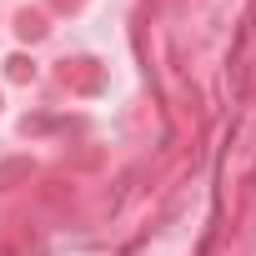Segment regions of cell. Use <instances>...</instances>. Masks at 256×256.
I'll list each match as a JSON object with an SVG mask.
<instances>
[]
</instances>
